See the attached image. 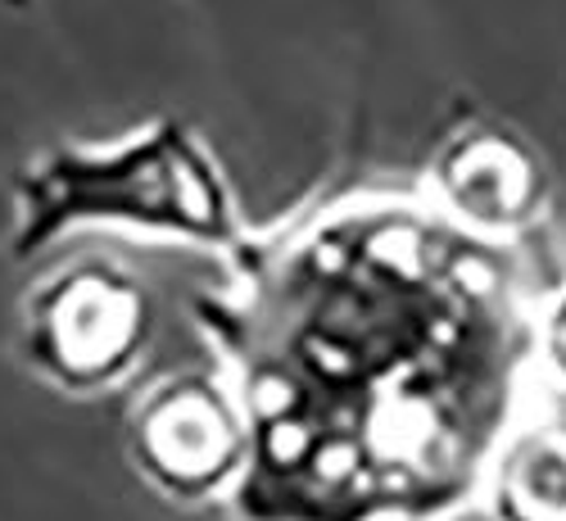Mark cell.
<instances>
[{
  "mask_svg": "<svg viewBox=\"0 0 566 521\" xmlns=\"http://www.w3.org/2000/svg\"><path fill=\"white\" fill-rule=\"evenodd\" d=\"M250 426L241 521H440L494 477L539 322L499 236L363 196L200 295Z\"/></svg>",
  "mask_w": 566,
  "mask_h": 521,
  "instance_id": "1",
  "label": "cell"
},
{
  "mask_svg": "<svg viewBox=\"0 0 566 521\" xmlns=\"http://www.w3.org/2000/svg\"><path fill=\"white\" fill-rule=\"evenodd\" d=\"M73 222H132L205 246H241L218 164L177 118L105 150L55 146L19 177L14 254L41 250Z\"/></svg>",
  "mask_w": 566,
  "mask_h": 521,
  "instance_id": "2",
  "label": "cell"
},
{
  "mask_svg": "<svg viewBox=\"0 0 566 521\" xmlns=\"http://www.w3.org/2000/svg\"><path fill=\"white\" fill-rule=\"evenodd\" d=\"M150 300L114 259H77L23 304V350L64 390H101L136 363Z\"/></svg>",
  "mask_w": 566,
  "mask_h": 521,
  "instance_id": "3",
  "label": "cell"
},
{
  "mask_svg": "<svg viewBox=\"0 0 566 521\" xmlns=\"http://www.w3.org/2000/svg\"><path fill=\"white\" fill-rule=\"evenodd\" d=\"M132 458L155 490L200 503L235 490L250 462V426L222 376L177 372L150 386L132 408Z\"/></svg>",
  "mask_w": 566,
  "mask_h": 521,
  "instance_id": "4",
  "label": "cell"
},
{
  "mask_svg": "<svg viewBox=\"0 0 566 521\" xmlns=\"http://www.w3.org/2000/svg\"><path fill=\"white\" fill-rule=\"evenodd\" d=\"M436 205L458 222L485 236L526 227L539 209L544 181L526 146H516L507 132H467L453 136L436 159Z\"/></svg>",
  "mask_w": 566,
  "mask_h": 521,
  "instance_id": "5",
  "label": "cell"
},
{
  "mask_svg": "<svg viewBox=\"0 0 566 521\" xmlns=\"http://www.w3.org/2000/svg\"><path fill=\"white\" fill-rule=\"evenodd\" d=\"M499 521H566V431L512 436L490 477Z\"/></svg>",
  "mask_w": 566,
  "mask_h": 521,
  "instance_id": "6",
  "label": "cell"
},
{
  "mask_svg": "<svg viewBox=\"0 0 566 521\" xmlns=\"http://www.w3.org/2000/svg\"><path fill=\"white\" fill-rule=\"evenodd\" d=\"M539 341H544V350H548L553 367L566 376V295L548 309V322H544V331H539Z\"/></svg>",
  "mask_w": 566,
  "mask_h": 521,
  "instance_id": "7",
  "label": "cell"
}]
</instances>
